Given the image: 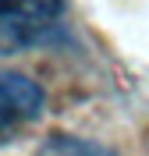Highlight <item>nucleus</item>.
Segmentation results:
<instances>
[{
  "instance_id": "7ed1b4c3",
  "label": "nucleus",
  "mask_w": 149,
  "mask_h": 156,
  "mask_svg": "<svg viewBox=\"0 0 149 156\" xmlns=\"http://www.w3.org/2000/svg\"><path fill=\"white\" fill-rule=\"evenodd\" d=\"M39 156H117V153L107 149L103 142H92V138H78V135L53 131V135L39 146Z\"/></svg>"
},
{
  "instance_id": "f257e3e1",
  "label": "nucleus",
  "mask_w": 149,
  "mask_h": 156,
  "mask_svg": "<svg viewBox=\"0 0 149 156\" xmlns=\"http://www.w3.org/2000/svg\"><path fill=\"white\" fill-rule=\"evenodd\" d=\"M60 0H0V50L46 43L60 21Z\"/></svg>"
},
{
  "instance_id": "f03ea898",
  "label": "nucleus",
  "mask_w": 149,
  "mask_h": 156,
  "mask_svg": "<svg viewBox=\"0 0 149 156\" xmlns=\"http://www.w3.org/2000/svg\"><path fill=\"white\" fill-rule=\"evenodd\" d=\"M43 114V89L18 71H0V142Z\"/></svg>"
}]
</instances>
